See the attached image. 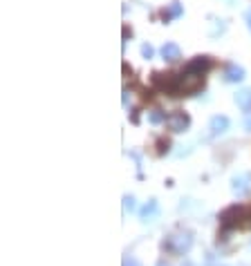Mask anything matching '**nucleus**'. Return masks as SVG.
Segmentation results:
<instances>
[{
    "mask_svg": "<svg viewBox=\"0 0 251 266\" xmlns=\"http://www.w3.org/2000/svg\"><path fill=\"white\" fill-rule=\"evenodd\" d=\"M157 266H168V264H164V262H159V264H157Z\"/></svg>",
    "mask_w": 251,
    "mask_h": 266,
    "instance_id": "obj_20",
    "label": "nucleus"
},
{
    "mask_svg": "<svg viewBox=\"0 0 251 266\" xmlns=\"http://www.w3.org/2000/svg\"><path fill=\"white\" fill-rule=\"evenodd\" d=\"M139 217L144 219V222H150V219H155V217H157V199H150V201H148L146 206L139 211Z\"/></svg>",
    "mask_w": 251,
    "mask_h": 266,
    "instance_id": "obj_10",
    "label": "nucleus"
},
{
    "mask_svg": "<svg viewBox=\"0 0 251 266\" xmlns=\"http://www.w3.org/2000/svg\"><path fill=\"white\" fill-rule=\"evenodd\" d=\"M123 208H126V211H133V208H135V197L133 195L123 197Z\"/></svg>",
    "mask_w": 251,
    "mask_h": 266,
    "instance_id": "obj_15",
    "label": "nucleus"
},
{
    "mask_svg": "<svg viewBox=\"0 0 251 266\" xmlns=\"http://www.w3.org/2000/svg\"><path fill=\"white\" fill-rule=\"evenodd\" d=\"M227 130H229V119H227L224 114L211 116V121H209V134L211 137H218V134L227 132Z\"/></svg>",
    "mask_w": 251,
    "mask_h": 266,
    "instance_id": "obj_5",
    "label": "nucleus"
},
{
    "mask_svg": "<svg viewBox=\"0 0 251 266\" xmlns=\"http://www.w3.org/2000/svg\"><path fill=\"white\" fill-rule=\"evenodd\" d=\"M182 266H195V264H193L191 259H186V262H182Z\"/></svg>",
    "mask_w": 251,
    "mask_h": 266,
    "instance_id": "obj_19",
    "label": "nucleus"
},
{
    "mask_svg": "<svg viewBox=\"0 0 251 266\" xmlns=\"http://www.w3.org/2000/svg\"><path fill=\"white\" fill-rule=\"evenodd\" d=\"M244 78V67H240L238 63H229L224 70V81L227 83H240Z\"/></svg>",
    "mask_w": 251,
    "mask_h": 266,
    "instance_id": "obj_7",
    "label": "nucleus"
},
{
    "mask_svg": "<svg viewBox=\"0 0 251 266\" xmlns=\"http://www.w3.org/2000/svg\"><path fill=\"white\" fill-rule=\"evenodd\" d=\"M251 177L249 174H236L233 177V181H231V188H233V192H236L238 197H244V195H249V190H251Z\"/></svg>",
    "mask_w": 251,
    "mask_h": 266,
    "instance_id": "obj_6",
    "label": "nucleus"
},
{
    "mask_svg": "<svg viewBox=\"0 0 251 266\" xmlns=\"http://www.w3.org/2000/svg\"><path fill=\"white\" fill-rule=\"evenodd\" d=\"M244 126H247V130L251 132V114H247V119H244Z\"/></svg>",
    "mask_w": 251,
    "mask_h": 266,
    "instance_id": "obj_17",
    "label": "nucleus"
},
{
    "mask_svg": "<svg viewBox=\"0 0 251 266\" xmlns=\"http://www.w3.org/2000/svg\"><path fill=\"white\" fill-rule=\"evenodd\" d=\"M166 126H168V130H173V132H186L188 126H191V116L182 110H175L173 114L166 116Z\"/></svg>",
    "mask_w": 251,
    "mask_h": 266,
    "instance_id": "obj_4",
    "label": "nucleus"
},
{
    "mask_svg": "<svg viewBox=\"0 0 251 266\" xmlns=\"http://www.w3.org/2000/svg\"><path fill=\"white\" fill-rule=\"evenodd\" d=\"M236 103H238V107H242V110H251V90H240V92L236 94Z\"/></svg>",
    "mask_w": 251,
    "mask_h": 266,
    "instance_id": "obj_11",
    "label": "nucleus"
},
{
    "mask_svg": "<svg viewBox=\"0 0 251 266\" xmlns=\"http://www.w3.org/2000/svg\"><path fill=\"white\" fill-rule=\"evenodd\" d=\"M242 219H247V208L244 206H229L220 213V224L224 230H233V228H240Z\"/></svg>",
    "mask_w": 251,
    "mask_h": 266,
    "instance_id": "obj_3",
    "label": "nucleus"
},
{
    "mask_svg": "<svg viewBox=\"0 0 251 266\" xmlns=\"http://www.w3.org/2000/svg\"><path fill=\"white\" fill-rule=\"evenodd\" d=\"M148 119H150V123H155V126H157V123L166 121V114H164L162 110H155V112H150V116H148Z\"/></svg>",
    "mask_w": 251,
    "mask_h": 266,
    "instance_id": "obj_13",
    "label": "nucleus"
},
{
    "mask_svg": "<svg viewBox=\"0 0 251 266\" xmlns=\"http://www.w3.org/2000/svg\"><path fill=\"white\" fill-rule=\"evenodd\" d=\"M141 56H144V58H153V56H155V49H153V45H148V43L141 45Z\"/></svg>",
    "mask_w": 251,
    "mask_h": 266,
    "instance_id": "obj_14",
    "label": "nucleus"
},
{
    "mask_svg": "<svg viewBox=\"0 0 251 266\" xmlns=\"http://www.w3.org/2000/svg\"><path fill=\"white\" fill-rule=\"evenodd\" d=\"M162 58L168 61V63H175V61L182 58V49L178 43H164L162 47Z\"/></svg>",
    "mask_w": 251,
    "mask_h": 266,
    "instance_id": "obj_8",
    "label": "nucleus"
},
{
    "mask_svg": "<svg viewBox=\"0 0 251 266\" xmlns=\"http://www.w3.org/2000/svg\"><path fill=\"white\" fill-rule=\"evenodd\" d=\"M244 20H247V25H249V29H251V11H249V14H244Z\"/></svg>",
    "mask_w": 251,
    "mask_h": 266,
    "instance_id": "obj_18",
    "label": "nucleus"
},
{
    "mask_svg": "<svg viewBox=\"0 0 251 266\" xmlns=\"http://www.w3.org/2000/svg\"><path fill=\"white\" fill-rule=\"evenodd\" d=\"M213 67V61L209 56H195V58L188 61V65L180 74H175V85L170 96H193L207 83V74Z\"/></svg>",
    "mask_w": 251,
    "mask_h": 266,
    "instance_id": "obj_1",
    "label": "nucleus"
},
{
    "mask_svg": "<svg viewBox=\"0 0 251 266\" xmlns=\"http://www.w3.org/2000/svg\"><path fill=\"white\" fill-rule=\"evenodd\" d=\"M193 246V233L191 230H178V233L168 235V240L164 242V248H168L175 255H184V253L191 251Z\"/></svg>",
    "mask_w": 251,
    "mask_h": 266,
    "instance_id": "obj_2",
    "label": "nucleus"
},
{
    "mask_svg": "<svg viewBox=\"0 0 251 266\" xmlns=\"http://www.w3.org/2000/svg\"><path fill=\"white\" fill-rule=\"evenodd\" d=\"M182 16V5L180 3H170L166 9H162V20L164 22H170L173 18H180Z\"/></svg>",
    "mask_w": 251,
    "mask_h": 266,
    "instance_id": "obj_9",
    "label": "nucleus"
},
{
    "mask_svg": "<svg viewBox=\"0 0 251 266\" xmlns=\"http://www.w3.org/2000/svg\"><path fill=\"white\" fill-rule=\"evenodd\" d=\"M123 266H141V264L137 262L135 257H126V259H123Z\"/></svg>",
    "mask_w": 251,
    "mask_h": 266,
    "instance_id": "obj_16",
    "label": "nucleus"
},
{
    "mask_svg": "<svg viewBox=\"0 0 251 266\" xmlns=\"http://www.w3.org/2000/svg\"><path fill=\"white\" fill-rule=\"evenodd\" d=\"M170 150V141L168 139H157V155H166Z\"/></svg>",
    "mask_w": 251,
    "mask_h": 266,
    "instance_id": "obj_12",
    "label": "nucleus"
}]
</instances>
